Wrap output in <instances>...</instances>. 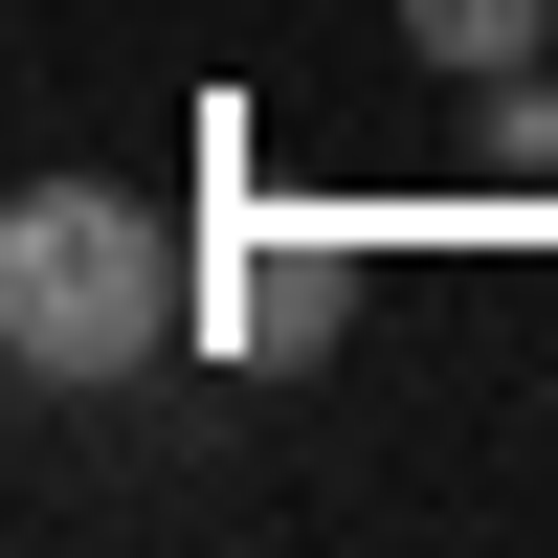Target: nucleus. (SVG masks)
I'll return each instance as SVG.
<instances>
[{"label": "nucleus", "instance_id": "f03ea898", "mask_svg": "<svg viewBox=\"0 0 558 558\" xmlns=\"http://www.w3.org/2000/svg\"><path fill=\"white\" fill-rule=\"evenodd\" d=\"M336 291H357V268H336V223H313V246H223V336H246V357L336 336Z\"/></svg>", "mask_w": 558, "mask_h": 558}, {"label": "nucleus", "instance_id": "f257e3e1", "mask_svg": "<svg viewBox=\"0 0 558 558\" xmlns=\"http://www.w3.org/2000/svg\"><path fill=\"white\" fill-rule=\"evenodd\" d=\"M157 336H179V223H134V179H23L0 202V357L89 402Z\"/></svg>", "mask_w": 558, "mask_h": 558}, {"label": "nucleus", "instance_id": "7ed1b4c3", "mask_svg": "<svg viewBox=\"0 0 558 558\" xmlns=\"http://www.w3.org/2000/svg\"><path fill=\"white\" fill-rule=\"evenodd\" d=\"M402 23H425V68H536L558 0H402Z\"/></svg>", "mask_w": 558, "mask_h": 558}]
</instances>
